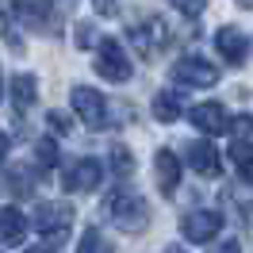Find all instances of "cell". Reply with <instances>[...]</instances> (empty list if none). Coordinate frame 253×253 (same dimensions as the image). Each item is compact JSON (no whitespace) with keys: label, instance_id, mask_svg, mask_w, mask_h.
<instances>
[{"label":"cell","instance_id":"obj_1","mask_svg":"<svg viewBox=\"0 0 253 253\" xmlns=\"http://www.w3.org/2000/svg\"><path fill=\"white\" fill-rule=\"evenodd\" d=\"M104 215H108L123 234H142L150 226V207L142 204V196H134L130 188H115L104 200Z\"/></svg>","mask_w":253,"mask_h":253},{"label":"cell","instance_id":"obj_2","mask_svg":"<svg viewBox=\"0 0 253 253\" xmlns=\"http://www.w3.org/2000/svg\"><path fill=\"white\" fill-rule=\"evenodd\" d=\"M96 73L111 84H126L130 73H134V65L126 58V50L119 46V39H100V46H96Z\"/></svg>","mask_w":253,"mask_h":253},{"label":"cell","instance_id":"obj_3","mask_svg":"<svg viewBox=\"0 0 253 253\" xmlns=\"http://www.w3.org/2000/svg\"><path fill=\"white\" fill-rule=\"evenodd\" d=\"M31 226L42 238H50V242H62L69 234V226H73V207L69 204H39L31 215Z\"/></svg>","mask_w":253,"mask_h":253},{"label":"cell","instance_id":"obj_4","mask_svg":"<svg viewBox=\"0 0 253 253\" xmlns=\"http://www.w3.org/2000/svg\"><path fill=\"white\" fill-rule=\"evenodd\" d=\"M173 81L180 88H211L219 81V69L207 58H200V54H188V58L173 62Z\"/></svg>","mask_w":253,"mask_h":253},{"label":"cell","instance_id":"obj_5","mask_svg":"<svg viewBox=\"0 0 253 253\" xmlns=\"http://www.w3.org/2000/svg\"><path fill=\"white\" fill-rule=\"evenodd\" d=\"M222 230V215L219 211H211V207H196V211H188L184 219H180V234L188 238V242H215Z\"/></svg>","mask_w":253,"mask_h":253},{"label":"cell","instance_id":"obj_6","mask_svg":"<svg viewBox=\"0 0 253 253\" xmlns=\"http://www.w3.org/2000/svg\"><path fill=\"white\" fill-rule=\"evenodd\" d=\"M188 119H192V126H196V130H204V134H211V138H215V134H226V130H230V123H234V119L226 115V108H222V104H215V100L196 104V108L188 111Z\"/></svg>","mask_w":253,"mask_h":253},{"label":"cell","instance_id":"obj_7","mask_svg":"<svg viewBox=\"0 0 253 253\" xmlns=\"http://www.w3.org/2000/svg\"><path fill=\"white\" fill-rule=\"evenodd\" d=\"M100 180H104L100 158H81V161H73V165L65 169V188L69 192H96Z\"/></svg>","mask_w":253,"mask_h":253},{"label":"cell","instance_id":"obj_8","mask_svg":"<svg viewBox=\"0 0 253 253\" xmlns=\"http://www.w3.org/2000/svg\"><path fill=\"white\" fill-rule=\"evenodd\" d=\"M69 100H73V111H77L84 123L92 126H104V119H108V108H104V96L96 92V88H84V84H77L73 92H69Z\"/></svg>","mask_w":253,"mask_h":253},{"label":"cell","instance_id":"obj_9","mask_svg":"<svg viewBox=\"0 0 253 253\" xmlns=\"http://www.w3.org/2000/svg\"><path fill=\"white\" fill-rule=\"evenodd\" d=\"M130 42L138 46V54H158V50H165V42H169V27H165V19H150V23H134L130 27Z\"/></svg>","mask_w":253,"mask_h":253},{"label":"cell","instance_id":"obj_10","mask_svg":"<svg viewBox=\"0 0 253 253\" xmlns=\"http://www.w3.org/2000/svg\"><path fill=\"white\" fill-rule=\"evenodd\" d=\"M184 161L200 176H211V180H219V173H222V158L211 142H188L184 146Z\"/></svg>","mask_w":253,"mask_h":253},{"label":"cell","instance_id":"obj_11","mask_svg":"<svg viewBox=\"0 0 253 253\" xmlns=\"http://www.w3.org/2000/svg\"><path fill=\"white\" fill-rule=\"evenodd\" d=\"M215 50H219V58H226L230 65H242L246 54H250V39L242 35V27H219V31H215Z\"/></svg>","mask_w":253,"mask_h":253},{"label":"cell","instance_id":"obj_12","mask_svg":"<svg viewBox=\"0 0 253 253\" xmlns=\"http://www.w3.org/2000/svg\"><path fill=\"white\" fill-rule=\"evenodd\" d=\"M154 169H158V188H161V196H176V188H180V158H176L173 150H158Z\"/></svg>","mask_w":253,"mask_h":253},{"label":"cell","instance_id":"obj_13","mask_svg":"<svg viewBox=\"0 0 253 253\" xmlns=\"http://www.w3.org/2000/svg\"><path fill=\"white\" fill-rule=\"evenodd\" d=\"M0 242L4 246H23L27 242V215L19 207H0Z\"/></svg>","mask_w":253,"mask_h":253},{"label":"cell","instance_id":"obj_14","mask_svg":"<svg viewBox=\"0 0 253 253\" xmlns=\"http://www.w3.org/2000/svg\"><path fill=\"white\" fill-rule=\"evenodd\" d=\"M12 16H19L23 23H35V31L54 35V8L50 4H16Z\"/></svg>","mask_w":253,"mask_h":253},{"label":"cell","instance_id":"obj_15","mask_svg":"<svg viewBox=\"0 0 253 253\" xmlns=\"http://www.w3.org/2000/svg\"><path fill=\"white\" fill-rule=\"evenodd\" d=\"M35 96H39V81H35V73H16V77H12V100H16V115H23V111L31 108Z\"/></svg>","mask_w":253,"mask_h":253},{"label":"cell","instance_id":"obj_16","mask_svg":"<svg viewBox=\"0 0 253 253\" xmlns=\"http://www.w3.org/2000/svg\"><path fill=\"white\" fill-rule=\"evenodd\" d=\"M154 115H158V123H176L180 119V92L176 88H161L154 96Z\"/></svg>","mask_w":253,"mask_h":253},{"label":"cell","instance_id":"obj_17","mask_svg":"<svg viewBox=\"0 0 253 253\" xmlns=\"http://www.w3.org/2000/svg\"><path fill=\"white\" fill-rule=\"evenodd\" d=\"M77 253H115V246H111L108 238H104V230H100V226H88V230L81 234Z\"/></svg>","mask_w":253,"mask_h":253},{"label":"cell","instance_id":"obj_18","mask_svg":"<svg viewBox=\"0 0 253 253\" xmlns=\"http://www.w3.org/2000/svg\"><path fill=\"white\" fill-rule=\"evenodd\" d=\"M230 158H234L242 180L253 184V142H234V146H230Z\"/></svg>","mask_w":253,"mask_h":253},{"label":"cell","instance_id":"obj_19","mask_svg":"<svg viewBox=\"0 0 253 253\" xmlns=\"http://www.w3.org/2000/svg\"><path fill=\"white\" fill-rule=\"evenodd\" d=\"M8 192H12V196H27V192H35V173L27 169V165L8 169Z\"/></svg>","mask_w":253,"mask_h":253},{"label":"cell","instance_id":"obj_20","mask_svg":"<svg viewBox=\"0 0 253 253\" xmlns=\"http://www.w3.org/2000/svg\"><path fill=\"white\" fill-rule=\"evenodd\" d=\"M111 169H115L119 180H126V176L134 173V158H130V150H126V146H115V150H111Z\"/></svg>","mask_w":253,"mask_h":253},{"label":"cell","instance_id":"obj_21","mask_svg":"<svg viewBox=\"0 0 253 253\" xmlns=\"http://www.w3.org/2000/svg\"><path fill=\"white\" fill-rule=\"evenodd\" d=\"M35 158H39L42 169H54V165H58V146L50 142V138H42V142L35 146Z\"/></svg>","mask_w":253,"mask_h":253},{"label":"cell","instance_id":"obj_22","mask_svg":"<svg viewBox=\"0 0 253 253\" xmlns=\"http://www.w3.org/2000/svg\"><path fill=\"white\" fill-rule=\"evenodd\" d=\"M0 31H4V39H8L16 50L23 46V39H19V31H16V23H12V8H4V27H0Z\"/></svg>","mask_w":253,"mask_h":253},{"label":"cell","instance_id":"obj_23","mask_svg":"<svg viewBox=\"0 0 253 253\" xmlns=\"http://www.w3.org/2000/svg\"><path fill=\"white\" fill-rule=\"evenodd\" d=\"M92 42H96V31L88 23H77V46L84 50V46H92ZM96 46H100V42H96Z\"/></svg>","mask_w":253,"mask_h":253},{"label":"cell","instance_id":"obj_24","mask_svg":"<svg viewBox=\"0 0 253 253\" xmlns=\"http://www.w3.org/2000/svg\"><path fill=\"white\" fill-rule=\"evenodd\" d=\"M46 119H50V126H54V130H58V134H65V130H69V119H65L62 111H50Z\"/></svg>","mask_w":253,"mask_h":253},{"label":"cell","instance_id":"obj_25","mask_svg":"<svg viewBox=\"0 0 253 253\" xmlns=\"http://www.w3.org/2000/svg\"><path fill=\"white\" fill-rule=\"evenodd\" d=\"M176 8H180V12H184V16H204V4H176Z\"/></svg>","mask_w":253,"mask_h":253},{"label":"cell","instance_id":"obj_26","mask_svg":"<svg viewBox=\"0 0 253 253\" xmlns=\"http://www.w3.org/2000/svg\"><path fill=\"white\" fill-rule=\"evenodd\" d=\"M211 253H242V246H238V242H219Z\"/></svg>","mask_w":253,"mask_h":253},{"label":"cell","instance_id":"obj_27","mask_svg":"<svg viewBox=\"0 0 253 253\" xmlns=\"http://www.w3.org/2000/svg\"><path fill=\"white\" fill-rule=\"evenodd\" d=\"M4 161H8V134L0 130V165H4Z\"/></svg>","mask_w":253,"mask_h":253},{"label":"cell","instance_id":"obj_28","mask_svg":"<svg viewBox=\"0 0 253 253\" xmlns=\"http://www.w3.org/2000/svg\"><path fill=\"white\" fill-rule=\"evenodd\" d=\"M169 253H184V250H180V246H169Z\"/></svg>","mask_w":253,"mask_h":253},{"label":"cell","instance_id":"obj_29","mask_svg":"<svg viewBox=\"0 0 253 253\" xmlns=\"http://www.w3.org/2000/svg\"><path fill=\"white\" fill-rule=\"evenodd\" d=\"M0 100H4V77H0Z\"/></svg>","mask_w":253,"mask_h":253},{"label":"cell","instance_id":"obj_30","mask_svg":"<svg viewBox=\"0 0 253 253\" xmlns=\"http://www.w3.org/2000/svg\"><path fill=\"white\" fill-rule=\"evenodd\" d=\"M27 253H50V250H27Z\"/></svg>","mask_w":253,"mask_h":253}]
</instances>
